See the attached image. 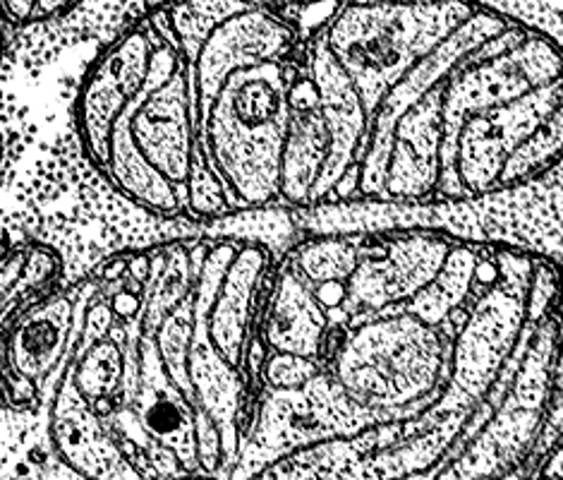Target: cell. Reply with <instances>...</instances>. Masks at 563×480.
<instances>
[{
    "mask_svg": "<svg viewBox=\"0 0 563 480\" xmlns=\"http://www.w3.org/2000/svg\"><path fill=\"white\" fill-rule=\"evenodd\" d=\"M75 132L85 162L125 203L156 219H187L199 164L187 58L164 15L146 12L106 44L79 83Z\"/></svg>",
    "mask_w": 563,
    "mask_h": 480,
    "instance_id": "1",
    "label": "cell"
},
{
    "mask_svg": "<svg viewBox=\"0 0 563 480\" xmlns=\"http://www.w3.org/2000/svg\"><path fill=\"white\" fill-rule=\"evenodd\" d=\"M300 75L295 58L228 75L197 116V140L235 211L280 207V173Z\"/></svg>",
    "mask_w": 563,
    "mask_h": 480,
    "instance_id": "2",
    "label": "cell"
},
{
    "mask_svg": "<svg viewBox=\"0 0 563 480\" xmlns=\"http://www.w3.org/2000/svg\"><path fill=\"white\" fill-rule=\"evenodd\" d=\"M563 162V77L489 109L437 152L434 199H482L540 181Z\"/></svg>",
    "mask_w": 563,
    "mask_h": 480,
    "instance_id": "3",
    "label": "cell"
},
{
    "mask_svg": "<svg viewBox=\"0 0 563 480\" xmlns=\"http://www.w3.org/2000/svg\"><path fill=\"white\" fill-rule=\"evenodd\" d=\"M473 0L347 3L339 0L312 36L351 79L367 116L429 51L473 15Z\"/></svg>",
    "mask_w": 563,
    "mask_h": 480,
    "instance_id": "4",
    "label": "cell"
},
{
    "mask_svg": "<svg viewBox=\"0 0 563 480\" xmlns=\"http://www.w3.org/2000/svg\"><path fill=\"white\" fill-rule=\"evenodd\" d=\"M75 331V284L38 293L8 317L0 327V411L12 418L42 413Z\"/></svg>",
    "mask_w": 563,
    "mask_h": 480,
    "instance_id": "5",
    "label": "cell"
},
{
    "mask_svg": "<svg viewBox=\"0 0 563 480\" xmlns=\"http://www.w3.org/2000/svg\"><path fill=\"white\" fill-rule=\"evenodd\" d=\"M305 34L290 12L238 3L185 53L195 101V123L228 75L269 61L295 58Z\"/></svg>",
    "mask_w": 563,
    "mask_h": 480,
    "instance_id": "6",
    "label": "cell"
},
{
    "mask_svg": "<svg viewBox=\"0 0 563 480\" xmlns=\"http://www.w3.org/2000/svg\"><path fill=\"white\" fill-rule=\"evenodd\" d=\"M331 154V135L321 113L312 79L300 58V75L292 89V116L280 173V207L305 209L312 205L317 183Z\"/></svg>",
    "mask_w": 563,
    "mask_h": 480,
    "instance_id": "7",
    "label": "cell"
},
{
    "mask_svg": "<svg viewBox=\"0 0 563 480\" xmlns=\"http://www.w3.org/2000/svg\"><path fill=\"white\" fill-rule=\"evenodd\" d=\"M63 260L44 243H20L0 255V327L20 305L60 284Z\"/></svg>",
    "mask_w": 563,
    "mask_h": 480,
    "instance_id": "8",
    "label": "cell"
},
{
    "mask_svg": "<svg viewBox=\"0 0 563 480\" xmlns=\"http://www.w3.org/2000/svg\"><path fill=\"white\" fill-rule=\"evenodd\" d=\"M82 0H0V24L20 30L68 15Z\"/></svg>",
    "mask_w": 563,
    "mask_h": 480,
    "instance_id": "9",
    "label": "cell"
},
{
    "mask_svg": "<svg viewBox=\"0 0 563 480\" xmlns=\"http://www.w3.org/2000/svg\"><path fill=\"white\" fill-rule=\"evenodd\" d=\"M240 3L252 6V8L292 12V10H305V8H317V6H333L339 3V0H240Z\"/></svg>",
    "mask_w": 563,
    "mask_h": 480,
    "instance_id": "10",
    "label": "cell"
},
{
    "mask_svg": "<svg viewBox=\"0 0 563 480\" xmlns=\"http://www.w3.org/2000/svg\"><path fill=\"white\" fill-rule=\"evenodd\" d=\"M540 476L549 478H563V437L559 439V445L552 449V455L544 459L540 466Z\"/></svg>",
    "mask_w": 563,
    "mask_h": 480,
    "instance_id": "11",
    "label": "cell"
},
{
    "mask_svg": "<svg viewBox=\"0 0 563 480\" xmlns=\"http://www.w3.org/2000/svg\"><path fill=\"white\" fill-rule=\"evenodd\" d=\"M347 3H427V0H347Z\"/></svg>",
    "mask_w": 563,
    "mask_h": 480,
    "instance_id": "12",
    "label": "cell"
},
{
    "mask_svg": "<svg viewBox=\"0 0 563 480\" xmlns=\"http://www.w3.org/2000/svg\"><path fill=\"white\" fill-rule=\"evenodd\" d=\"M0 480H65V478H24V476H18V478H0Z\"/></svg>",
    "mask_w": 563,
    "mask_h": 480,
    "instance_id": "13",
    "label": "cell"
},
{
    "mask_svg": "<svg viewBox=\"0 0 563 480\" xmlns=\"http://www.w3.org/2000/svg\"><path fill=\"white\" fill-rule=\"evenodd\" d=\"M3 51H5V42H3V30H0V63H3Z\"/></svg>",
    "mask_w": 563,
    "mask_h": 480,
    "instance_id": "14",
    "label": "cell"
},
{
    "mask_svg": "<svg viewBox=\"0 0 563 480\" xmlns=\"http://www.w3.org/2000/svg\"><path fill=\"white\" fill-rule=\"evenodd\" d=\"M0 156H3V146H0Z\"/></svg>",
    "mask_w": 563,
    "mask_h": 480,
    "instance_id": "15",
    "label": "cell"
},
{
    "mask_svg": "<svg viewBox=\"0 0 563 480\" xmlns=\"http://www.w3.org/2000/svg\"><path fill=\"white\" fill-rule=\"evenodd\" d=\"M195 480H207V478H195Z\"/></svg>",
    "mask_w": 563,
    "mask_h": 480,
    "instance_id": "16",
    "label": "cell"
}]
</instances>
